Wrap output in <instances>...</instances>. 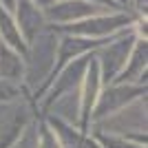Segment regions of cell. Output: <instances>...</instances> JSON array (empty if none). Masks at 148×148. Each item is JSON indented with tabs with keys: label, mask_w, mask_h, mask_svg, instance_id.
Here are the masks:
<instances>
[{
	"label": "cell",
	"mask_w": 148,
	"mask_h": 148,
	"mask_svg": "<svg viewBox=\"0 0 148 148\" xmlns=\"http://www.w3.org/2000/svg\"><path fill=\"white\" fill-rule=\"evenodd\" d=\"M84 66H86V58H80V60L75 62L73 66H69L66 71H69V75H71V73H73V75H77V73H80V71H82V69H84ZM69 75H66V77H69ZM66 84H71V80H69V82H64V84H58V91H56V88H53V93H51L53 97H51V99H56V95H58V93H60V91H62V88H64V86H66Z\"/></svg>",
	"instance_id": "obj_9"
},
{
	"label": "cell",
	"mask_w": 148,
	"mask_h": 148,
	"mask_svg": "<svg viewBox=\"0 0 148 148\" xmlns=\"http://www.w3.org/2000/svg\"><path fill=\"white\" fill-rule=\"evenodd\" d=\"M0 2H2V7H5L7 11H11L13 7H16V0H0Z\"/></svg>",
	"instance_id": "obj_12"
},
{
	"label": "cell",
	"mask_w": 148,
	"mask_h": 148,
	"mask_svg": "<svg viewBox=\"0 0 148 148\" xmlns=\"http://www.w3.org/2000/svg\"><path fill=\"white\" fill-rule=\"evenodd\" d=\"M16 86H11L5 77H0V99H13L16 97Z\"/></svg>",
	"instance_id": "obj_11"
},
{
	"label": "cell",
	"mask_w": 148,
	"mask_h": 148,
	"mask_svg": "<svg viewBox=\"0 0 148 148\" xmlns=\"http://www.w3.org/2000/svg\"><path fill=\"white\" fill-rule=\"evenodd\" d=\"M99 88V62L93 58L91 66L86 71V82H84V97H82V133L88 130L91 122V108L95 106V93Z\"/></svg>",
	"instance_id": "obj_4"
},
{
	"label": "cell",
	"mask_w": 148,
	"mask_h": 148,
	"mask_svg": "<svg viewBox=\"0 0 148 148\" xmlns=\"http://www.w3.org/2000/svg\"><path fill=\"white\" fill-rule=\"evenodd\" d=\"M40 148H60V142L47 126H42V133H40Z\"/></svg>",
	"instance_id": "obj_10"
},
{
	"label": "cell",
	"mask_w": 148,
	"mask_h": 148,
	"mask_svg": "<svg viewBox=\"0 0 148 148\" xmlns=\"http://www.w3.org/2000/svg\"><path fill=\"white\" fill-rule=\"evenodd\" d=\"M0 33H2L5 42L9 44L11 49L25 53V38H22V33H20L18 25L11 20V16H9L2 7H0Z\"/></svg>",
	"instance_id": "obj_7"
},
{
	"label": "cell",
	"mask_w": 148,
	"mask_h": 148,
	"mask_svg": "<svg viewBox=\"0 0 148 148\" xmlns=\"http://www.w3.org/2000/svg\"><path fill=\"white\" fill-rule=\"evenodd\" d=\"M124 25H130V18L126 13H117V16H102V18H93L86 22H77L75 27H66L73 33H82V36H108L113 31L122 29Z\"/></svg>",
	"instance_id": "obj_1"
},
{
	"label": "cell",
	"mask_w": 148,
	"mask_h": 148,
	"mask_svg": "<svg viewBox=\"0 0 148 148\" xmlns=\"http://www.w3.org/2000/svg\"><path fill=\"white\" fill-rule=\"evenodd\" d=\"M133 53H128L130 60H126V64H128V69H124L122 77H117V84L119 82H130L135 80V75H139L146 69V40H137L135 44H133Z\"/></svg>",
	"instance_id": "obj_6"
},
{
	"label": "cell",
	"mask_w": 148,
	"mask_h": 148,
	"mask_svg": "<svg viewBox=\"0 0 148 148\" xmlns=\"http://www.w3.org/2000/svg\"><path fill=\"white\" fill-rule=\"evenodd\" d=\"M133 42H135L133 36H130L128 40L108 42V47L104 49V60H111V62H108V66L104 69V73L99 75V77H104L106 82H113V75L117 73L119 69L126 64V60H128V53H130V49H133Z\"/></svg>",
	"instance_id": "obj_3"
},
{
	"label": "cell",
	"mask_w": 148,
	"mask_h": 148,
	"mask_svg": "<svg viewBox=\"0 0 148 148\" xmlns=\"http://www.w3.org/2000/svg\"><path fill=\"white\" fill-rule=\"evenodd\" d=\"M0 75L5 80H16L22 75V62L13 53L11 49H7L5 44L0 47Z\"/></svg>",
	"instance_id": "obj_8"
},
{
	"label": "cell",
	"mask_w": 148,
	"mask_h": 148,
	"mask_svg": "<svg viewBox=\"0 0 148 148\" xmlns=\"http://www.w3.org/2000/svg\"><path fill=\"white\" fill-rule=\"evenodd\" d=\"M99 9L93 2H82V0H77V2H66V0H62L60 5H53L49 9V18L53 20H60V22H69V20L73 18H84V16H93V13H97Z\"/></svg>",
	"instance_id": "obj_5"
},
{
	"label": "cell",
	"mask_w": 148,
	"mask_h": 148,
	"mask_svg": "<svg viewBox=\"0 0 148 148\" xmlns=\"http://www.w3.org/2000/svg\"><path fill=\"white\" fill-rule=\"evenodd\" d=\"M139 93H142V86H137V88H124V86H115V84H113V86L108 88L102 97H99L97 106H95V111L91 113V117L99 119V117L111 115L117 106L126 104L128 99H133L135 95H139Z\"/></svg>",
	"instance_id": "obj_2"
},
{
	"label": "cell",
	"mask_w": 148,
	"mask_h": 148,
	"mask_svg": "<svg viewBox=\"0 0 148 148\" xmlns=\"http://www.w3.org/2000/svg\"><path fill=\"white\" fill-rule=\"evenodd\" d=\"M33 2H36V5H40V2H47V0H33Z\"/></svg>",
	"instance_id": "obj_13"
}]
</instances>
